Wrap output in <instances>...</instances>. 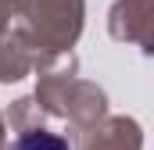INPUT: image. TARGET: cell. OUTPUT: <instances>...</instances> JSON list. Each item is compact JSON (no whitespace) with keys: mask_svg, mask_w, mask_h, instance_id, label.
Segmentation results:
<instances>
[{"mask_svg":"<svg viewBox=\"0 0 154 150\" xmlns=\"http://www.w3.org/2000/svg\"><path fill=\"white\" fill-rule=\"evenodd\" d=\"M11 150H68V143L54 132H25V136L14 140Z\"/></svg>","mask_w":154,"mask_h":150,"instance_id":"6da1fadb","label":"cell"}]
</instances>
